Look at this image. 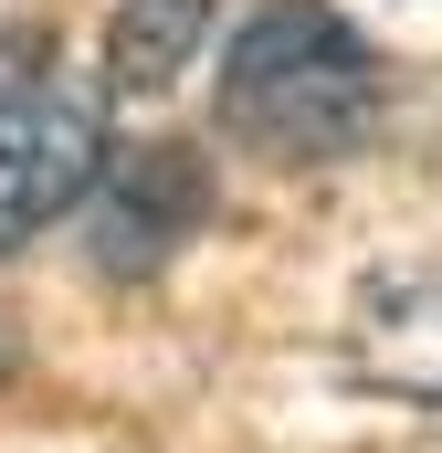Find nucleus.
Here are the masks:
<instances>
[{
    "instance_id": "1",
    "label": "nucleus",
    "mask_w": 442,
    "mask_h": 453,
    "mask_svg": "<svg viewBox=\"0 0 442 453\" xmlns=\"http://www.w3.org/2000/svg\"><path fill=\"white\" fill-rule=\"evenodd\" d=\"M221 137L263 169H337L379 137V53L327 0H263L221 42Z\"/></svg>"
},
{
    "instance_id": "2",
    "label": "nucleus",
    "mask_w": 442,
    "mask_h": 453,
    "mask_svg": "<svg viewBox=\"0 0 442 453\" xmlns=\"http://www.w3.org/2000/svg\"><path fill=\"white\" fill-rule=\"evenodd\" d=\"M95 180H106V127L74 85L32 74L0 96V264L21 242H42L64 211H85Z\"/></svg>"
},
{
    "instance_id": "3",
    "label": "nucleus",
    "mask_w": 442,
    "mask_h": 453,
    "mask_svg": "<svg viewBox=\"0 0 442 453\" xmlns=\"http://www.w3.org/2000/svg\"><path fill=\"white\" fill-rule=\"evenodd\" d=\"M347 369L390 401H442V264H390L358 285Z\"/></svg>"
},
{
    "instance_id": "4",
    "label": "nucleus",
    "mask_w": 442,
    "mask_h": 453,
    "mask_svg": "<svg viewBox=\"0 0 442 453\" xmlns=\"http://www.w3.org/2000/svg\"><path fill=\"white\" fill-rule=\"evenodd\" d=\"M190 222H201V169H190L179 148H137V158L106 180L95 253H106V274H148V264H158Z\"/></svg>"
},
{
    "instance_id": "5",
    "label": "nucleus",
    "mask_w": 442,
    "mask_h": 453,
    "mask_svg": "<svg viewBox=\"0 0 442 453\" xmlns=\"http://www.w3.org/2000/svg\"><path fill=\"white\" fill-rule=\"evenodd\" d=\"M211 11L221 0H116L106 11V96L116 106H158V96L201 64Z\"/></svg>"
},
{
    "instance_id": "6",
    "label": "nucleus",
    "mask_w": 442,
    "mask_h": 453,
    "mask_svg": "<svg viewBox=\"0 0 442 453\" xmlns=\"http://www.w3.org/2000/svg\"><path fill=\"white\" fill-rule=\"evenodd\" d=\"M0 358H11V338H0Z\"/></svg>"
}]
</instances>
